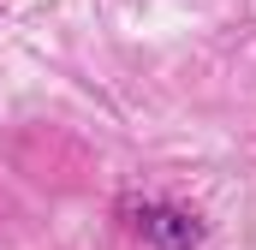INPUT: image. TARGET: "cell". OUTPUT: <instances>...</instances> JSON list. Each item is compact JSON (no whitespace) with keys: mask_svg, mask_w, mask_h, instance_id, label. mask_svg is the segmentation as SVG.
Listing matches in <instances>:
<instances>
[{"mask_svg":"<svg viewBox=\"0 0 256 250\" xmlns=\"http://www.w3.org/2000/svg\"><path fill=\"white\" fill-rule=\"evenodd\" d=\"M126 214H131V232L149 238L155 250H196L202 244V220L173 208V202H126Z\"/></svg>","mask_w":256,"mask_h":250,"instance_id":"6da1fadb","label":"cell"}]
</instances>
